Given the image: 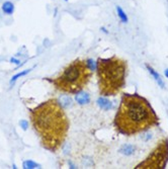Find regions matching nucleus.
<instances>
[{"mask_svg": "<svg viewBox=\"0 0 168 169\" xmlns=\"http://www.w3.org/2000/svg\"><path fill=\"white\" fill-rule=\"evenodd\" d=\"M19 126L22 127V129L23 131H26V129H27V126H28L27 120H19Z\"/></svg>", "mask_w": 168, "mask_h": 169, "instance_id": "2eb2a0df", "label": "nucleus"}, {"mask_svg": "<svg viewBox=\"0 0 168 169\" xmlns=\"http://www.w3.org/2000/svg\"><path fill=\"white\" fill-rule=\"evenodd\" d=\"M10 61H11V62H13V63H15V64H17V65H19V60H16V59H14V58H11V59H10Z\"/></svg>", "mask_w": 168, "mask_h": 169, "instance_id": "f3484780", "label": "nucleus"}, {"mask_svg": "<svg viewBox=\"0 0 168 169\" xmlns=\"http://www.w3.org/2000/svg\"><path fill=\"white\" fill-rule=\"evenodd\" d=\"M168 161V140L162 139L151 154L137 165L136 168L141 169H162L165 168Z\"/></svg>", "mask_w": 168, "mask_h": 169, "instance_id": "39448f33", "label": "nucleus"}, {"mask_svg": "<svg viewBox=\"0 0 168 169\" xmlns=\"http://www.w3.org/2000/svg\"><path fill=\"white\" fill-rule=\"evenodd\" d=\"M99 92L103 96L118 93L126 83L127 63L118 57L98 59L96 62Z\"/></svg>", "mask_w": 168, "mask_h": 169, "instance_id": "7ed1b4c3", "label": "nucleus"}, {"mask_svg": "<svg viewBox=\"0 0 168 169\" xmlns=\"http://www.w3.org/2000/svg\"><path fill=\"white\" fill-rule=\"evenodd\" d=\"M2 10L4 13L6 14H12L14 11V5L13 3L10 1H6L2 4Z\"/></svg>", "mask_w": 168, "mask_h": 169, "instance_id": "9d476101", "label": "nucleus"}, {"mask_svg": "<svg viewBox=\"0 0 168 169\" xmlns=\"http://www.w3.org/2000/svg\"><path fill=\"white\" fill-rule=\"evenodd\" d=\"M22 167L24 169H34V168H41V165L34 162L32 160H26L23 162Z\"/></svg>", "mask_w": 168, "mask_h": 169, "instance_id": "9b49d317", "label": "nucleus"}, {"mask_svg": "<svg viewBox=\"0 0 168 169\" xmlns=\"http://www.w3.org/2000/svg\"><path fill=\"white\" fill-rule=\"evenodd\" d=\"M86 62H87L88 66L91 70H94V68H96V64L94 63V61H92V60H88V61H86Z\"/></svg>", "mask_w": 168, "mask_h": 169, "instance_id": "dca6fc26", "label": "nucleus"}, {"mask_svg": "<svg viewBox=\"0 0 168 169\" xmlns=\"http://www.w3.org/2000/svg\"><path fill=\"white\" fill-rule=\"evenodd\" d=\"M31 71V69H27V70H24V71H22V72H20V73H17L16 75H14L13 77L11 78V80H10V83L11 84H13L16 80H17L19 77H22V76H24V75H26L27 73H30V72Z\"/></svg>", "mask_w": 168, "mask_h": 169, "instance_id": "4468645a", "label": "nucleus"}, {"mask_svg": "<svg viewBox=\"0 0 168 169\" xmlns=\"http://www.w3.org/2000/svg\"><path fill=\"white\" fill-rule=\"evenodd\" d=\"M165 76L168 78V69H166V70H165Z\"/></svg>", "mask_w": 168, "mask_h": 169, "instance_id": "a211bd4d", "label": "nucleus"}, {"mask_svg": "<svg viewBox=\"0 0 168 169\" xmlns=\"http://www.w3.org/2000/svg\"><path fill=\"white\" fill-rule=\"evenodd\" d=\"M59 102L64 108L70 107L72 106V103H73L71 97H70V96H68V95H62V96H61L60 99H59Z\"/></svg>", "mask_w": 168, "mask_h": 169, "instance_id": "1a4fd4ad", "label": "nucleus"}, {"mask_svg": "<svg viewBox=\"0 0 168 169\" xmlns=\"http://www.w3.org/2000/svg\"><path fill=\"white\" fill-rule=\"evenodd\" d=\"M146 68H147V69H148V71L150 72V74L152 75L153 77H154V79L156 80V82L159 84V85H160V87H162V88L164 87V83H163V81H162V78L160 77V75H159V74L157 73V72L153 69L152 67H151V66H149L148 64H147V65H146Z\"/></svg>", "mask_w": 168, "mask_h": 169, "instance_id": "0eeeda50", "label": "nucleus"}, {"mask_svg": "<svg viewBox=\"0 0 168 169\" xmlns=\"http://www.w3.org/2000/svg\"><path fill=\"white\" fill-rule=\"evenodd\" d=\"M75 100H76V102L79 104H87L90 101V96L88 93H86V92L79 91L76 93Z\"/></svg>", "mask_w": 168, "mask_h": 169, "instance_id": "423d86ee", "label": "nucleus"}, {"mask_svg": "<svg viewBox=\"0 0 168 169\" xmlns=\"http://www.w3.org/2000/svg\"><path fill=\"white\" fill-rule=\"evenodd\" d=\"M65 1H68V0H65Z\"/></svg>", "mask_w": 168, "mask_h": 169, "instance_id": "6ab92c4d", "label": "nucleus"}, {"mask_svg": "<svg viewBox=\"0 0 168 169\" xmlns=\"http://www.w3.org/2000/svg\"><path fill=\"white\" fill-rule=\"evenodd\" d=\"M92 70L84 60L77 59L64 68L63 72L53 80L57 90L66 93H77L89 83Z\"/></svg>", "mask_w": 168, "mask_h": 169, "instance_id": "20e7f679", "label": "nucleus"}, {"mask_svg": "<svg viewBox=\"0 0 168 169\" xmlns=\"http://www.w3.org/2000/svg\"><path fill=\"white\" fill-rule=\"evenodd\" d=\"M97 104H98V106H99L100 108H102V110H110V108L113 107L112 102H110L108 99H106L104 97H99V98H98L97 99Z\"/></svg>", "mask_w": 168, "mask_h": 169, "instance_id": "6e6552de", "label": "nucleus"}, {"mask_svg": "<svg viewBox=\"0 0 168 169\" xmlns=\"http://www.w3.org/2000/svg\"><path fill=\"white\" fill-rule=\"evenodd\" d=\"M117 13L118 15V17H120V19L122 21V22H128V16H127V14L124 10H122L120 6H117Z\"/></svg>", "mask_w": 168, "mask_h": 169, "instance_id": "ddd939ff", "label": "nucleus"}, {"mask_svg": "<svg viewBox=\"0 0 168 169\" xmlns=\"http://www.w3.org/2000/svg\"><path fill=\"white\" fill-rule=\"evenodd\" d=\"M114 124L121 134L132 136L158 124V116L147 99L126 93L122 97Z\"/></svg>", "mask_w": 168, "mask_h": 169, "instance_id": "f03ea898", "label": "nucleus"}, {"mask_svg": "<svg viewBox=\"0 0 168 169\" xmlns=\"http://www.w3.org/2000/svg\"><path fill=\"white\" fill-rule=\"evenodd\" d=\"M134 150L135 148L133 146H131V145H124V146L120 149V152L125 155H131L134 153Z\"/></svg>", "mask_w": 168, "mask_h": 169, "instance_id": "f8f14e48", "label": "nucleus"}, {"mask_svg": "<svg viewBox=\"0 0 168 169\" xmlns=\"http://www.w3.org/2000/svg\"><path fill=\"white\" fill-rule=\"evenodd\" d=\"M31 123L47 150L56 152L66 139L69 120L57 99H49L31 110Z\"/></svg>", "mask_w": 168, "mask_h": 169, "instance_id": "f257e3e1", "label": "nucleus"}]
</instances>
